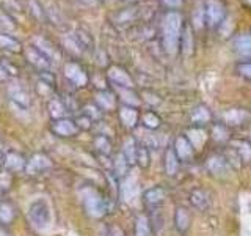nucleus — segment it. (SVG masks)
I'll list each match as a JSON object with an SVG mask.
<instances>
[{"instance_id": "obj_17", "label": "nucleus", "mask_w": 251, "mask_h": 236, "mask_svg": "<svg viewBox=\"0 0 251 236\" xmlns=\"http://www.w3.org/2000/svg\"><path fill=\"white\" fill-rule=\"evenodd\" d=\"M3 164L10 172H21L24 167H25V161H24V157L18 153H14V151H10L5 156Z\"/></svg>"}, {"instance_id": "obj_15", "label": "nucleus", "mask_w": 251, "mask_h": 236, "mask_svg": "<svg viewBox=\"0 0 251 236\" xmlns=\"http://www.w3.org/2000/svg\"><path fill=\"white\" fill-rule=\"evenodd\" d=\"M175 224L179 233H187L188 228H190L192 219H190V212L185 208H177L175 212Z\"/></svg>"}, {"instance_id": "obj_40", "label": "nucleus", "mask_w": 251, "mask_h": 236, "mask_svg": "<svg viewBox=\"0 0 251 236\" xmlns=\"http://www.w3.org/2000/svg\"><path fill=\"white\" fill-rule=\"evenodd\" d=\"M10 184H11V175L6 172H2L0 173V189L10 187Z\"/></svg>"}, {"instance_id": "obj_3", "label": "nucleus", "mask_w": 251, "mask_h": 236, "mask_svg": "<svg viewBox=\"0 0 251 236\" xmlns=\"http://www.w3.org/2000/svg\"><path fill=\"white\" fill-rule=\"evenodd\" d=\"M82 202H83L86 212H88L91 217L99 219L105 216L107 205L98 191H94V189H85V191H82Z\"/></svg>"}, {"instance_id": "obj_42", "label": "nucleus", "mask_w": 251, "mask_h": 236, "mask_svg": "<svg viewBox=\"0 0 251 236\" xmlns=\"http://www.w3.org/2000/svg\"><path fill=\"white\" fill-rule=\"evenodd\" d=\"M78 124V128H80V126H82V128H90V126H91V118L88 117V115H85V117H80V118H78V121H77Z\"/></svg>"}, {"instance_id": "obj_20", "label": "nucleus", "mask_w": 251, "mask_h": 236, "mask_svg": "<svg viewBox=\"0 0 251 236\" xmlns=\"http://www.w3.org/2000/svg\"><path fill=\"white\" fill-rule=\"evenodd\" d=\"M0 47L8 52H21L22 51V44L19 39H16L10 35H5V33H0Z\"/></svg>"}, {"instance_id": "obj_22", "label": "nucleus", "mask_w": 251, "mask_h": 236, "mask_svg": "<svg viewBox=\"0 0 251 236\" xmlns=\"http://www.w3.org/2000/svg\"><path fill=\"white\" fill-rule=\"evenodd\" d=\"M0 10H3L6 14H10L13 19L22 16V8L18 3V0H0Z\"/></svg>"}, {"instance_id": "obj_11", "label": "nucleus", "mask_w": 251, "mask_h": 236, "mask_svg": "<svg viewBox=\"0 0 251 236\" xmlns=\"http://www.w3.org/2000/svg\"><path fill=\"white\" fill-rule=\"evenodd\" d=\"M52 131L60 137H71L77 134L78 126L68 118H61V120H55V123L52 124Z\"/></svg>"}, {"instance_id": "obj_48", "label": "nucleus", "mask_w": 251, "mask_h": 236, "mask_svg": "<svg viewBox=\"0 0 251 236\" xmlns=\"http://www.w3.org/2000/svg\"><path fill=\"white\" fill-rule=\"evenodd\" d=\"M0 148H2V142H0Z\"/></svg>"}, {"instance_id": "obj_32", "label": "nucleus", "mask_w": 251, "mask_h": 236, "mask_svg": "<svg viewBox=\"0 0 251 236\" xmlns=\"http://www.w3.org/2000/svg\"><path fill=\"white\" fill-rule=\"evenodd\" d=\"M14 219V209L11 205L8 203H0V222L10 224Z\"/></svg>"}, {"instance_id": "obj_18", "label": "nucleus", "mask_w": 251, "mask_h": 236, "mask_svg": "<svg viewBox=\"0 0 251 236\" xmlns=\"http://www.w3.org/2000/svg\"><path fill=\"white\" fill-rule=\"evenodd\" d=\"M143 199H145V202L148 205H151V206H157V205H160L165 200V191L159 186L151 187V189H148V191L145 192Z\"/></svg>"}, {"instance_id": "obj_36", "label": "nucleus", "mask_w": 251, "mask_h": 236, "mask_svg": "<svg viewBox=\"0 0 251 236\" xmlns=\"http://www.w3.org/2000/svg\"><path fill=\"white\" fill-rule=\"evenodd\" d=\"M149 161H151V156H149V151L146 147H138L137 148V162L140 164V167L146 169L149 165Z\"/></svg>"}, {"instance_id": "obj_31", "label": "nucleus", "mask_w": 251, "mask_h": 236, "mask_svg": "<svg viewBox=\"0 0 251 236\" xmlns=\"http://www.w3.org/2000/svg\"><path fill=\"white\" fill-rule=\"evenodd\" d=\"M192 121L196 124H206L210 121V112L206 107H196L192 114Z\"/></svg>"}, {"instance_id": "obj_4", "label": "nucleus", "mask_w": 251, "mask_h": 236, "mask_svg": "<svg viewBox=\"0 0 251 236\" xmlns=\"http://www.w3.org/2000/svg\"><path fill=\"white\" fill-rule=\"evenodd\" d=\"M226 8L222 0H206L204 3V18L209 27H220L225 21Z\"/></svg>"}, {"instance_id": "obj_49", "label": "nucleus", "mask_w": 251, "mask_h": 236, "mask_svg": "<svg viewBox=\"0 0 251 236\" xmlns=\"http://www.w3.org/2000/svg\"><path fill=\"white\" fill-rule=\"evenodd\" d=\"M129 2H133V0H129Z\"/></svg>"}, {"instance_id": "obj_8", "label": "nucleus", "mask_w": 251, "mask_h": 236, "mask_svg": "<svg viewBox=\"0 0 251 236\" xmlns=\"http://www.w3.org/2000/svg\"><path fill=\"white\" fill-rule=\"evenodd\" d=\"M52 167V162L47 156L44 154H33L28 159L27 165H25V172L28 173V175H36V173L43 172V170H47Z\"/></svg>"}, {"instance_id": "obj_19", "label": "nucleus", "mask_w": 251, "mask_h": 236, "mask_svg": "<svg viewBox=\"0 0 251 236\" xmlns=\"http://www.w3.org/2000/svg\"><path fill=\"white\" fill-rule=\"evenodd\" d=\"M120 118L123 124L126 126V128H133V126L137 124L138 121V114L137 110L130 107V106H124L121 110H120Z\"/></svg>"}, {"instance_id": "obj_25", "label": "nucleus", "mask_w": 251, "mask_h": 236, "mask_svg": "<svg viewBox=\"0 0 251 236\" xmlns=\"http://www.w3.org/2000/svg\"><path fill=\"white\" fill-rule=\"evenodd\" d=\"M190 203L198 209H206L209 206V197H207L206 192L198 191V189H196V191H193L190 194Z\"/></svg>"}, {"instance_id": "obj_9", "label": "nucleus", "mask_w": 251, "mask_h": 236, "mask_svg": "<svg viewBox=\"0 0 251 236\" xmlns=\"http://www.w3.org/2000/svg\"><path fill=\"white\" fill-rule=\"evenodd\" d=\"M138 194H140V187H138L137 178L135 177H129L121 186V197L124 199V202L133 203L138 199Z\"/></svg>"}, {"instance_id": "obj_12", "label": "nucleus", "mask_w": 251, "mask_h": 236, "mask_svg": "<svg viewBox=\"0 0 251 236\" xmlns=\"http://www.w3.org/2000/svg\"><path fill=\"white\" fill-rule=\"evenodd\" d=\"M175 153L179 161H188L193 156V145L184 136H179L175 140Z\"/></svg>"}, {"instance_id": "obj_6", "label": "nucleus", "mask_w": 251, "mask_h": 236, "mask_svg": "<svg viewBox=\"0 0 251 236\" xmlns=\"http://www.w3.org/2000/svg\"><path fill=\"white\" fill-rule=\"evenodd\" d=\"M108 79L112 81L118 88H129L132 90L133 88V81L132 77L129 76V73H126V69L120 68V66H112L108 69Z\"/></svg>"}, {"instance_id": "obj_14", "label": "nucleus", "mask_w": 251, "mask_h": 236, "mask_svg": "<svg viewBox=\"0 0 251 236\" xmlns=\"http://www.w3.org/2000/svg\"><path fill=\"white\" fill-rule=\"evenodd\" d=\"M207 167L215 177H226L229 173V165L222 156H212L207 162Z\"/></svg>"}, {"instance_id": "obj_34", "label": "nucleus", "mask_w": 251, "mask_h": 236, "mask_svg": "<svg viewBox=\"0 0 251 236\" xmlns=\"http://www.w3.org/2000/svg\"><path fill=\"white\" fill-rule=\"evenodd\" d=\"M120 96H121V99L126 102V104H129V106L140 104L138 96L132 90H129V88H120Z\"/></svg>"}, {"instance_id": "obj_41", "label": "nucleus", "mask_w": 251, "mask_h": 236, "mask_svg": "<svg viewBox=\"0 0 251 236\" xmlns=\"http://www.w3.org/2000/svg\"><path fill=\"white\" fill-rule=\"evenodd\" d=\"M239 73L243 77L251 79V63H243V65H240L239 66Z\"/></svg>"}, {"instance_id": "obj_21", "label": "nucleus", "mask_w": 251, "mask_h": 236, "mask_svg": "<svg viewBox=\"0 0 251 236\" xmlns=\"http://www.w3.org/2000/svg\"><path fill=\"white\" fill-rule=\"evenodd\" d=\"M179 44H180V52L184 54V57L192 55V52H193V36H192L190 27H185L182 30V36H180Z\"/></svg>"}, {"instance_id": "obj_43", "label": "nucleus", "mask_w": 251, "mask_h": 236, "mask_svg": "<svg viewBox=\"0 0 251 236\" xmlns=\"http://www.w3.org/2000/svg\"><path fill=\"white\" fill-rule=\"evenodd\" d=\"M162 2H163V5H167L168 8H177V6L182 5L184 0H162Z\"/></svg>"}, {"instance_id": "obj_29", "label": "nucleus", "mask_w": 251, "mask_h": 236, "mask_svg": "<svg viewBox=\"0 0 251 236\" xmlns=\"http://www.w3.org/2000/svg\"><path fill=\"white\" fill-rule=\"evenodd\" d=\"M135 236H151V225L146 216H138L135 220Z\"/></svg>"}, {"instance_id": "obj_1", "label": "nucleus", "mask_w": 251, "mask_h": 236, "mask_svg": "<svg viewBox=\"0 0 251 236\" xmlns=\"http://www.w3.org/2000/svg\"><path fill=\"white\" fill-rule=\"evenodd\" d=\"M182 16L176 11H170L163 18V29H162V44L167 54L175 55L179 49L180 36H182Z\"/></svg>"}, {"instance_id": "obj_47", "label": "nucleus", "mask_w": 251, "mask_h": 236, "mask_svg": "<svg viewBox=\"0 0 251 236\" xmlns=\"http://www.w3.org/2000/svg\"><path fill=\"white\" fill-rule=\"evenodd\" d=\"M5 161V157H2V154H0V164H2Z\"/></svg>"}, {"instance_id": "obj_5", "label": "nucleus", "mask_w": 251, "mask_h": 236, "mask_svg": "<svg viewBox=\"0 0 251 236\" xmlns=\"http://www.w3.org/2000/svg\"><path fill=\"white\" fill-rule=\"evenodd\" d=\"M31 44H33L35 49H38L39 52H41L50 63H57L60 60V55H58L57 49H55V47L52 46V43L47 41L46 38L33 36V38H31Z\"/></svg>"}, {"instance_id": "obj_23", "label": "nucleus", "mask_w": 251, "mask_h": 236, "mask_svg": "<svg viewBox=\"0 0 251 236\" xmlns=\"http://www.w3.org/2000/svg\"><path fill=\"white\" fill-rule=\"evenodd\" d=\"M245 118H248L247 110L243 109H232V110H227V112L223 115V120L227 124H240Z\"/></svg>"}, {"instance_id": "obj_39", "label": "nucleus", "mask_w": 251, "mask_h": 236, "mask_svg": "<svg viewBox=\"0 0 251 236\" xmlns=\"http://www.w3.org/2000/svg\"><path fill=\"white\" fill-rule=\"evenodd\" d=\"M0 29L3 30H14V19L3 10H0Z\"/></svg>"}, {"instance_id": "obj_13", "label": "nucleus", "mask_w": 251, "mask_h": 236, "mask_svg": "<svg viewBox=\"0 0 251 236\" xmlns=\"http://www.w3.org/2000/svg\"><path fill=\"white\" fill-rule=\"evenodd\" d=\"M25 57H27V60L31 63V65H33L35 68H38V69H49L50 65H52V63L47 60L38 49H35L33 46L28 47V49L25 51Z\"/></svg>"}, {"instance_id": "obj_30", "label": "nucleus", "mask_w": 251, "mask_h": 236, "mask_svg": "<svg viewBox=\"0 0 251 236\" xmlns=\"http://www.w3.org/2000/svg\"><path fill=\"white\" fill-rule=\"evenodd\" d=\"M49 114H50L52 118H55V120H61V118L65 117V114H66V107H65V104H63L61 101L52 99L49 102Z\"/></svg>"}, {"instance_id": "obj_24", "label": "nucleus", "mask_w": 251, "mask_h": 236, "mask_svg": "<svg viewBox=\"0 0 251 236\" xmlns=\"http://www.w3.org/2000/svg\"><path fill=\"white\" fill-rule=\"evenodd\" d=\"M137 148L138 147L135 145L133 139H127V140L124 142V145H123V154L126 157V161L129 162V165L137 162Z\"/></svg>"}, {"instance_id": "obj_2", "label": "nucleus", "mask_w": 251, "mask_h": 236, "mask_svg": "<svg viewBox=\"0 0 251 236\" xmlns=\"http://www.w3.org/2000/svg\"><path fill=\"white\" fill-rule=\"evenodd\" d=\"M27 217L36 230L46 232L52 227V206L47 197H35L27 206Z\"/></svg>"}, {"instance_id": "obj_44", "label": "nucleus", "mask_w": 251, "mask_h": 236, "mask_svg": "<svg viewBox=\"0 0 251 236\" xmlns=\"http://www.w3.org/2000/svg\"><path fill=\"white\" fill-rule=\"evenodd\" d=\"M108 236H124L123 230L120 227H110V230H108Z\"/></svg>"}, {"instance_id": "obj_46", "label": "nucleus", "mask_w": 251, "mask_h": 236, "mask_svg": "<svg viewBox=\"0 0 251 236\" xmlns=\"http://www.w3.org/2000/svg\"><path fill=\"white\" fill-rule=\"evenodd\" d=\"M0 236H11L10 233H6V232H3V230H0Z\"/></svg>"}, {"instance_id": "obj_26", "label": "nucleus", "mask_w": 251, "mask_h": 236, "mask_svg": "<svg viewBox=\"0 0 251 236\" xmlns=\"http://www.w3.org/2000/svg\"><path fill=\"white\" fill-rule=\"evenodd\" d=\"M177 165H179V159L175 149H168L167 154H165V170H167L170 177H173L177 172Z\"/></svg>"}, {"instance_id": "obj_37", "label": "nucleus", "mask_w": 251, "mask_h": 236, "mask_svg": "<svg viewBox=\"0 0 251 236\" xmlns=\"http://www.w3.org/2000/svg\"><path fill=\"white\" fill-rule=\"evenodd\" d=\"M127 169H129V162L126 161L124 154H123V153H121V154H118V156H116V159H115V172H116L120 177H123V175H126V172H127Z\"/></svg>"}, {"instance_id": "obj_45", "label": "nucleus", "mask_w": 251, "mask_h": 236, "mask_svg": "<svg viewBox=\"0 0 251 236\" xmlns=\"http://www.w3.org/2000/svg\"><path fill=\"white\" fill-rule=\"evenodd\" d=\"M6 77H8V73H6V69H5L3 66H0V82L6 81Z\"/></svg>"}, {"instance_id": "obj_27", "label": "nucleus", "mask_w": 251, "mask_h": 236, "mask_svg": "<svg viewBox=\"0 0 251 236\" xmlns=\"http://www.w3.org/2000/svg\"><path fill=\"white\" fill-rule=\"evenodd\" d=\"M96 102L100 109L104 110H112L115 107V96L108 91H99L96 94Z\"/></svg>"}, {"instance_id": "obj_35", "label": "nucleus", "mask_w": 251, "mask_h": 236, "mask_svg": "<svg viewBox=\"0 0 251 236\" xmlns=\"http://www.w3.org/2000/svg\"><path fill=\"white\" fill-rule=\"evenodd\" d=\"M141 120H143V124L146 126L148 129H157V128L160 126V118L157 117L154 112H148V114H145Z\"/></svg>"}, {"instance_id": "obj_28", "label": "nucleus", "mask_w": 251, "mask_h": 236, "mask_svg": "<svg viewBox=\"0 0 251 236\" xmlns=\"http://www.w3.org/2000/svg\"><path fill=\"white\" fill-rule=\"evenodd\" d=\"M188 140H190V144L193 145V148H201L204 144H206V132L202 129H190L188 131Z\"/></svg>"}, {"instance_id": "obj_38", "label": "nucleus", "mask_w": 251, "mask_h": 236, "mask_svg": "<svg viewBox=\"0 0 251 236\" xmlns=\"http://www.w3.org/2000/svg\"><path fill=\"white\" fill-rule=\"evenodd\" d=\"M234 147H237V151L243 161H250L251 157V145L247 142H234Z\"/></svg>"}, {"instance_id": "obj_33", "label": "nucleus", "mask_w": 251, "mask_h": 236, "mask_svg": "<svg viewBox=\"0 0 251 236\" xmlns=\"http://www.w3.org/2000/svg\"><path fill=\"white\" fill-rule=\"evenodd\" d=\"M94 147H96V149L102 154H108L112 151V144H110V140L105 136L96 137V140H94Z\"/></svg>"}, {"instance_id": "obj_16", "label": "nucleus", "mask_w": 251, "mask_h": 236, "mask_svg": "<svg viewBox=\"0 0 251 236\" xmlns=\"http://www.w3.org/2000/svg\"><path fill=\"white\" fill-rule=\"evenodd\" d=\"M234 47L242 57H251V33L239 35L234 39Z\"/></svg>"}, {"instance_id": "obj_7", "label": "nucleus", "mask_w": 251, "mask_h": 236, "mask_svg": "<svg viewBox=\"0 0 251 236\" xmlns=\"http://www.w3.org/2000/svg\"><path fill=\"white\" fill-rule=\"evenodd\" d=\"M65 76L68 81H71L75 87H85L86 82H88V77H86V73L83 71V68L73 61L65 65Z\"/></svg>"}, {"instance_id": "obj_10", "label": "nucleus", "mask_w": 251, "mask_h": 236, "mask_svg": "<svg viewBox=\"0 0 251 236\" xmlns=\"http://www.w3.org/2000/svg\"><path fill=\"white\" fill-rule=\"evenodd\" d=\"M8 94H10L11 104H16V106H19L22 109H28L30 98H28L27 91L24 90L21 85H18V84L10 85V88H8Z\"/></svg>"}]
</instances>
